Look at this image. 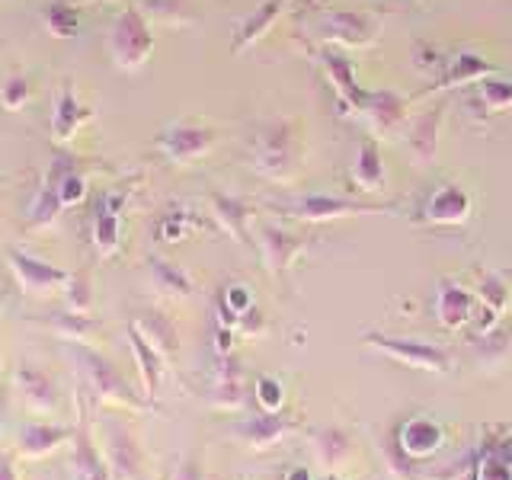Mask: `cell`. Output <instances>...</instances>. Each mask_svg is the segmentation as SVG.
I'll return each mask as SVG.
<instances>
[{
	"mask_svg": "<svg viewBox=\"0 0 512 480\" xmlns=\"http://www.w3.org/2000/svg\"><path fill=\"white\" fill-rule=\"evenodd\" d=\"M71 352H74L77 372L84 378L87 391L96 404H116V407H135V410L141 407V400L132 394L122 372L106 356H100V352L90 349L87 343H71Z\"/></svg>",
	"mask_w": 512,
	"mask_h": 480,
	"instance_id": "cell-1",
	"label": "cell"
},
{
	"mask_svg": "<svg viewBox=\"0 0 512 480\" xmlns=\"http://www.w3.org/2000/svg\"><path fill=\"white\" fill-rule=\"evenodd\" d=\"M151 48H154V36L148 29V20H144L135 7L122 10L109 32L112 61H116L122 71H138L141 64L151 58Z\"/></svg>",
	"mask_w": 512,
	"mask_h": 480,
	"instance_id": "cell-2",
	"label": "cell"
},
{
	"mask_svg": "<svg viewBox=\"0 0 512 480\" xmlns=\"http://www.w3.org/2000/svg\"><path fill=\"white\" fill-rule=\"evenodd\" d=\"M7 266L13 272L16 285H20L23 292L36 295V298H48V295H55V292H64V285L71 282L68 269L52 266V263L39 260V256H29V253L16 250V247L7 250Z\"/></svg>",
	"mask_w": 512,
	"mask_h": 480,
	"instance_id": "cell-3",
	"label": "cell"
},
{
	"mask_svg": "<svg viewBox=\"0 0 512 480\" xmlns=\"http://www.w3.org/2000/svg\"><path fill=\"white\" fill-rule=\"evenodd\" d=\"M103 436H106V461L112 480H144V452L138 439L132 436L122 420H103Z\"/></svg>",
	"mask_w": 512,
	"mask_h": 480,
	"instance_id": "cell-4",
	"label": "cell"
},
{
	"mask_svg": "<svg viewBox=\"0 0 512 480\" xmlns=\"http://www.w3.org/2000/svg\"><path fill=\"white\" fill-rule=\"evenodd\" d=\"M71 477L74 480H112L106 452L93 439L87 407H80V423L71 439Z\"/></svg>",
	"mask_w": 512,
	"mask_h": 480,
	"instance_id": "cell-5",
	"label": "cell"
},
{
	"mask_svg": "<svg viewBox=\"0 0 512 480\" xmlns=\"http://www.w3.org/2000/svg\"><path fill=\"white\" fill-rule=\"evenodd\" d=\"M365 340H368V346L384 352V356H391L404 365H413V368H423V372H448V368H452V356L432 343L388 340V336H378V333H368Z\"/></svg>",
	"mask_w": 512,
	"mask_h": 480,
	"instance_id": "cell-6",
	"label": "cell"
},
{
	"mask_svg": "<svg viewBox=\"0 0 512 480\" xmlns=\"http://www.w3.org/2000/svg\"><path fill=\"white\" fill-rule=\"evenodd\" d=\"M71 439H74L71 426L32 420V423L20 426V436H16V455L26 458V461H42L48 455H55L58 448H64Z\"/></svg>",
	"mask_w": 512,
	"mask_h": 480,
	"instance_id": "cell-7",
	"label": "cell"
},
{
	"mask_svg": "<svg viewBox=\"0 0 512 480\" xmlns=\"http://www.w3.org/2000/svg\"><path fill=\"white\" fill-rule=\"evenodd\" d=\"M13 388H16V394H20V400L32 413H55L61 407L58 381L39 365H20V368H16Z\"/></svg>",
	"mask_w": 512,
	"mask_h": 480,
	"instance_id": "cell-8",
	"label": "cell"
},
{
	"mask_svg": "<svg viewBox=\"0 0 512 480\" xmlns=\"http://www.w3.org/2000/svg\"><path fill=\"white\" fill-rule=\"evenodd\" d=\"M215 141V132L205 125H173L160 135V151H164L176 164H189V160H199L202 154H208Z\"/></svg>",
	"mask_w": 512,
	"mask_h": 480,
	"instance_id": "cell-9",
	"label": "cell"
},
{
	"mask_svg": "<svg viewBox=\"0 0 512 480\" xmlns=\"http://www.w3.org/2000/svg\"><path fill=\"white\" fill-rule=\"evenodd\" d=\"M90 119V109L77 100L74 87L64 80L61 90H58V100H55V109H52V138L58 144H68L80 128H84V122Z\"/></svg>",
	"mask_w": 512,
	"mask_h": 480,
	"instance_id": "cell-10",
	"label": "cell"
},
{
	"mask_svg": "<svg viewBox=\"0 0 512 480\" xmlns=\"http://www.w3.org/2000/svg\"><path fill=\"white\" fill-rule=\"evenodd\" d=\"M26 320L36 327H45L48 333H55L58 340H68V343H90L96 333V320L90 314H77L68 308L42 314V317H26Z\"/></svg>",
	"mask_w": 512,
	"mask_h": 480,
	"instance_id": "cell-11",
	"label": "cell"
},
{
	"mask_svg": "<svg viewBox=\"0 0 512 480\" xmlns=\"http://www.w3.org/2000/svg\"><path fill=\"white\" fill-rule=\"evenodd\" d=\"M298 420L295 416H285L282 410L276 413H260V416H253V420H247L244 426H240V439L250 442L253 448H269V445H276L288 429H292Z\"/></svg>",
	"mask_w": 512,
	"mask_h": 480,
	"instance_id": "cell-12",
	"label": "cell"
},
{
	"mask_svg": "<svg viewBox=\"0 0 512 480\" xmlns=\"http://www.w3.org/2000/svg\"><path fill=\"white\" fill-rule=\"evenodd\" d=\"M442 445V426H436L426 416H416L400 429V448L407 458H429Z\"/></svg>",
	"mask_w": 512,
	"mask_h": 480,
	"instance_id": "cell-13",
	"label": "cell"
},
{
	"mask_svg": "<svg viewBox=\"0 0 512 480\" xmlns=\"http://www.w3.org/2000/svg\"><path fill=\"white\" fill-rule=\"evenodd\" d=\"M128 343H132V352H135V362H138V372H141V381H144V394L154 400L157 388H160V375H164V356L144 340L138 333V327L128 330Z\"/></svg>",
	"mask_w": 512,
	"mask_h": 480,
	"instance_id": "cell-14",
	"label": "cell"
},
{
	"mask_svg": "<svg viewBox=\"0 0 512 480\" xmlns=\"http://www.w3.org/2000/svg\"><path fill=\"white\" fill-rule=\"evenodd\" d=\"M64 212V202H61V192H58V180L45 173V180L36 192V199L29 205V215H26V228L29 231H39V228H48V224H55L58 215Z\"/></svg>",
	"mask_w": 512,
	"mask_h": 480,
	"instance_id": "cell-15",
	"label": "cell"
},
{
	"mask_svg": "<svg viewBox=\"0 0 512 480\" xmlns=\"http://www.w3.org/2000/svg\"><path fill=\"white\" fill-rule=\"evenodd\" d=\"M138 333L148 340L160 356L170 359L176 356V346H180V340H176V327H173V320L164 317V314H157V311H148V314H141L138 317Z\"/></svg>",
	"mask_w": 512,
	"mask_h": 480,
	"instance_id": "cell-16",
	"label": "cell"
},
{
	"mask_svg": "<svg viewBox=\"0 0 512 480\" xmlns=\"http://www.w3.org/2000/svg\"><path fill=\"white\" fill-rule=\"evenodd\" d=\"M471 311H474V298H471L468 292H461V288H455V285H445V288H442V298H439V320H442L445 327H452V330L464 327V324H468Z\"/></svg>",
	"mask_w": 512,
	"mask_h": 480,
	"instance_id": "cell-17",
	"label": "cell"
},
{
	"mask_svg": "<svg viewBox=\"0 0 512 480\" xmlns=\"http://www.w3.org/2000/svg\"><path fill=\"white\" fill-rule=\"evenodd\" d=\"M42 23L52 32L55 39H74L77 36V10L68 4V0H55L42 10Z\"/></svg>",
	"mask_w": 512,
	"mask_h": 480,
	"instance_id": "cell-18",
	"label": "cell"
},
{
	"mask_svg": "<svg viewBox=\"0 0 512 480\" xmlns=\"http://www.w3.org/2000/svg\"><path fill=\"white\" fill-rule=\"evenodd\" d=\"M468 196H461L458 189H445V192H439L436 199H432V205H429V218L432 221H442V224H458V221H464L468 218Z\"/></svg>",
	"mask_w": 512,
	"mask_h": 480,
	"instance_id": "cell-19",
	"label": "cell"
},
{
	"mask_svg": "<svg viewBox=\"0 0 512 480\" xmlns=\"http://www.w3.org/2000/svg\"><path fill=\"white\" fill-rule=\"evenodd\" d=\"M64 308L68 311H77V314H90L93 308V285H90V272L80 269V272H71V282L64 285Z\"/></svg>",
	"mask_w": 512,
	"mask_h": 480,
	"instance_id": "cell-20",
	"label": "cell"
},
{
	"mask_svg": "<svg viewBox=\"0 0 512 480\" xmlns=\"http://www.w3.org/2000/svg\"><path fill=\"white\" fill-rule=\"evenodd\" d=\"M93 247L100 256H112L119 250V215L109 212V208H100L93 224Z\"/></svg>",
	"mask_w": 512,
	"mask_h": 480,
	"instance_id": "cell-21",
	"label": "cell"
},
{
	"mask_svg": "<svg viewBox=\"0 0 512 480\" xmlns=\"http://www.w3.org/2000/svg\"><path fill=\"white\" fill-rule=\"evenodd\" d=\"M151 272H154V282L157 288L164 295H173V298H180V295H189L192 292V282L183 269H176L164 260H151Z\"/></svg>",
	"mask_w": 512,
	"mask_h": 480,
	"instance_id": "cell-22",
	"label": "cell"
},
{
	"mask_svg": "<svg viewBox=\"0 0 512 480\" xmlns=\"http://www.w3.org/2000/svg\"><path fill=\"white\" fill-rule=\"evenodd\" d=\"M29 100H32V77L23 71H13L4 80V87H0V103H4L7 112H20L26 109Z\"/></svg>",
	"mask_w": 512,
	"mask_h": 480,
	"instance_id": "cell-23",
	"label": "cell"
},
{
	"mask_svg": "<svg viewBox=\"0 0 512 480\" xmlns=\"http://www.w3.org/2000/svg\"><path fill=\"white\" fill-rule=\"evenodd\" d=\"M314 445H317L320 461H324L327 468H336V464H340L349 452V436L343 429H324L314 436Z\"/></svg>",
	"mask_w": 512,
	"mask_h": 480,
	"instance_id": "cell-24",
	"label": "cell"
},
{
	"mask_svg": "<svg viewBox=\"0 0 512 480\" xmlns=\"http://www.w3.org/2000/svg\"><path fill=\"white\" fill-rule=\"evenodd\" d=\"M477 480H512V442L500 445L477 464Z\"/></svg>",
	"mask_w": 512,
	"mask_h": 480,
	"instance_id": "cell-25",
	"label": "cell"
},
{
	"mask_svg": "<svg viewBox=\"0 0 512 480\" xmlns=\"http://www.w3.org/2000/svg\"><path fill=\"white\" fill-rule=\"evenodd\" d=\"M58 192H61L64 208L80 205V202H84V196H87V176H84V173H77V170L64 173L61 180H58Z\"/></svg>",
	"mask_w": 512,
	"mask_h": 480,
	"instance_id": "cell-26",
	"label": "cell"
},
{
	"mask_svg": "<svg viewBox=\"0 0 512 480\" xmlns=\"http://www.w3.org/2000/svg\"><path fill=\"white\" fill-rule=\"evenodd\" d=\"M256 400H260V407L266 413L282 410V400H285L282 384L276 378H260V381H256Z\"/></svg>",
	"mask_w": 512,
	"mask_h": 480,
	"instance_id": "cell-27",
	"label": "cell"
},
{
	"mask_svg": "<svg viewBox=\"0 0 512 480\" xmlns=\"http://www.w3.org/2000/svg\"><path fill=\"white\" fill-rule=\"evenodd\" d=\"M263 237H266V256H269V263L276 266V269H282L285 256L292 253V244H288V240H282V234H279V231H272V228H269Z\"/></svg>",
	"mask_w": 512,
	"mask_h": 480,
	"instance_id": "cell-28",
	"label": "cell"
},
{
	"mask_svg": "<svg viewBox=\"0 0 512 480\" xmlns=\"http://www.w3.org/2000/svg\"><path fill=\"white\" fill-rule=\"evenodd\" d=\"M224 308L231 314H247L250 311V292L247 288H228V301H224Z\"/></svg>",
	"mask_w": 512,
	"mask_h": 480,
	"instance_id": "cell-29",
	"label": "cell"
},
{
	"mask_svg": "<svg viewBox=\"0 0 512 480\" xmlns=\"http://www.w3.org/2000/svg\"><path fill=\"white\" fill-rule=\"evenodd\" d=\"M0 480H20V471H16V455L13 452H0Z\"/></svg>",
	"mask_w": 512,
	"mask_h": 480,
	"instance_id": "cell-30",
	"label": "cell"
},
{
	"mask_svg": "<svg viewBox=\"0 0 512 480\" xmlns=\"http://www.w3.org/2000/svg\"><path fill=\"white\" fill-rule=\"evenodd\" d=\"M285 480H311V471L308 468H295V471H288Z\"/></svg>",
	"mask_w": 512,
	"mask_h": 480,
	"instance_id": "cell-31",
	"label": "cell"
},
{
	"mask_svg": "<svg viewBox=\"0 0 512 480\" xmlns=\"http://www.w3.org/2000/svg\"><path fill=\"white\" fill-rule=\"evenodd\" d=\"M4 304H7V292H0V311H4Z\"/></svg>",
	"mask_w": 512,
	"mask_h": 480,
	"instance_id": "cell-32",
	"label": "cell"
},
{
	"mask_svg": "<svg viewBox=\"0 0 512 480\" xmlns=\"http://www.w3.org/2000/svg\"><path fill=\"white\" fill-rule=\"evenodd\" d=\"M164 480H170V474H167V477H164Z\"/></svg>",
	"mask_w": 512,
	"mask_h": 480,
	"instance_id": "cell-33",
	"label": "cell"
}]
</instances>
